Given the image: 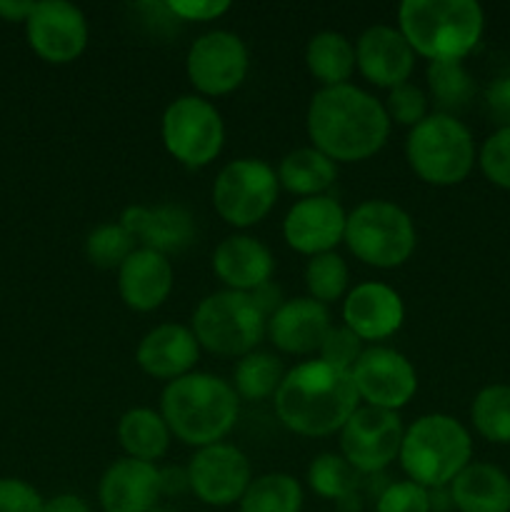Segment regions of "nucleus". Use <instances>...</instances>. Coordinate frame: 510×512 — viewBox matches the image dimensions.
<instances>
[{
    "mask_svg": "<svg viewBox=\"0 0 510 512\" xmlns=\"http://www.w3.org/2000/svg\"><path fill=\"white\" fill-rule=\"evenodd\" d=\"M308 138L333 163H360L388 143L390 118L375 95L355 85L320 88L310 98Z\"/></svg>",
    "mask_w": 510,
    "mask_h": 512,
    "instance_id": "nucleus-1",
    "label": "nucleus"
},
{
    "mask_svg": "<svg viewBox=\"0 0 510 512\" xmlns=\"http://www.w3.org/2000/svg\"><path fill=\"white\" fill-rule=\"evenodd\" d=\"M360 408L353 375L323 360H305L288 370L275 393L278 420L305 438L340 433L350 415Z\"/></svg>",
    "mask_w": 510,
    "mask_h": 512,
    "instance_id": "nucleus-2",
    "label": "nucleus"
},
{
    "mask_svg": "<svg viewBox=\"0 0 510 512\" xmlns=\"http://www.w3.org/2000/svg\"><path fill=\"white\" fill-rule=\"evenodd\" d=\"M240 398L228 380L210 373H188L165 385L160 415L185 445L205 448L223 443L235 428Z\"/></svg>",
    "mask_w": 510,
    "mask_h": 512,
    "instance_id": "nucleus-3",
    "label": "nucleus"
},
{
    "mask_svg": "<svg viewBox=\"0 0 510 512\" xmlns=\"http://www.w3.org/2000/svg\"><path fill=\"white\" fill-rule=\"evenodd\" d=\"M398 30L430 63H463L483 38L485 13L475 0H405Z\"/></svg>",
    "mask_w": 510,
    "mask_h": 512,
    "instance_id": "nucleus-4",
    "label": "nucleus"
},
{
    "mask_svg": "<svg viewBox=\"0 0 510 512\" xmlns=\"http://www.w3.org/2000/svg\"><path fill=\"white\" fill-rule=\"evenodd\" d=\"M473 458V440L453 415L433 413L415 420L403 435L400 465L408 480L425 490L448 488Z\"/></svg>",
    "mask_w": 510,
    "mask_h": 512,
    "instance_id": "nucleus-5",
    "label": "nucleus"
},
{
    "mask_svg": "<svg viewBox=\"0 0 510 512\" xmlns=\"http://www.w3.org/2000/svg\"><path fill=\"white\" fill-rule=\"evenodd\" d=\"M410 170L423 183L448 188L463 183L475 165L473 133L455 115L430 113L405 140Z\"/></svg>",
    "mask_w": 510,
    "mask_h": 512,
    "instance_id": "nucleus-6",
    "label": "nucleus"
},
{
    "mask_svg": "<svg viewBox=\"0 0 510 512\" xmlns=\"http://www.w3.org/2000/svg\"><path fill=\"white\" fill-rule=\"evenodd\" d=\"M343 243L360 263L390 270L408 263L418 235L413 218L400 205L390 200H365L348 213Z\"/></svg>",
    "mask_w": 510,
    "mask_h": 512,
    "instance_id": "nucleus-7",
    "label": "nucleus"
},
{
    "mask_svg": "<svg viewBox=\"0 0 510 512\" xmlns=\"http://www.w3.org/2000/svg\"><path fill=\"white\" fill-rule=\"evenodd\" d=\"M268 315L250 293L220 290L198 303L193 313V333L200 348L225 358H243L265 338Z\"/></svg>",
    "mask_w": 510,
    "mask_h": 512,
    "instance_id": "nucleus-8",
    "label": "nucleus"
},
{
    "mask_svg": "<svg viewBox=\"0 0 510 512\" xmlns=\"http://www.w3.org/2000/svg\"><path fill=\"white\" fill-rule=\"evenodd\" d=\"M163 145L185 168H205L220 155L225 125L218 108L200 95H180L160 120Z\"/></svg>",
    "mask_w": 510,
    "mask_h": 512,
    "instance_id": "nucleus-9",
    "label": "nucleus"
},
{
    "mask_svg": "<svg viewBox=\"0 0 510 512\" xmlns=\"http://www.w3.org/2000/svg\"><path fill=\"white\" fill-rule=\"evenodd\" d=\"M278 173L265 160L240 158L225 165L213 185V208L233 228H253L278 200Z\"/></svg>",
    "mask_w": 510,
    "mask_h": 512,
    "instance_id": "nucleus-10",
    "label": "nucleus"
},
{
    "mask_svg": "<svg viewBox=\"0 0 510 512\" xmlns=\"http://www.w3.org/2000/svg\"><path fill=\"white\" fill-rule=\"evenodd\" d=\"M250 68V55L243 38L230 30H210L200 35L188 50L185 70L200 98L228 95L243 85Z\"/></svg>",
    "mask_w": 510,
    "mask_h": 512,
    "instance_id": "nucleus-11",
    "label": "nucleus"
},
{
    "mask_svg": "<svg viewBox=\"0 0 510 512\" xmlns=\"http://www.w3.org/2000/svg\"><path fill=\"white\" fill-rule=\"evenodd\" d=\"M403 435L398 413L360 405L340 428V455L358 473H380L398 460Z\"/></svg>",
    "mask_w": 510,
    "mask_h": 512,
    "instance_id": "nucleus-12",
    "label": "nucleus"
},
{
    "mask_svg": "<svg viewBox=\"0 0 510 512\" xmlns=\"http://www.w3.org/2000/svg\"><path fill=\"white\" fill-rule=\"evenodd\" d=\"M188 488L200 503L210 508H228L240 503L253 480L248 455L230 443L198 448L188 463Z\"/></svg>",
    "mask_w": 510,
    "mask_h": 512,
    "instance_id": "nucleus-13",
    "label": "nucleus"
},
{
    "mask_svg": "<svg viewBox=\"0 0 510 512\" xmlns=\"http://www.w3.org/2000/svg\"><path fill=\"white\" fill-rule=\"evenodd\" d=\"M350 375H353L358 398L365 400V405L370 408L398 413L413 400L415 390H418V375H415L413 363L403 353L383 348V345L365 348Z\"/></svg>",
    "mask_w": 510,
    "mask_h": 512,
    "instance_id": "nucleus-14",
    "label": "nucleus"
},
{
    "mask_svg": "<svg viewBox=\"0 0 510 512\" xmlns=\"http://www.w3.org/2000/svg\"><path fill=\"white\" fill-rule=\"evenodd\" d=\"M25 35L38 58L45 63L65 65L83 55L88 45V20L73 3L43 0L35 3L33 13L25 20Z\"/></svg>",
    "mask_w": 510,
    "mask_h": 512,
    "instance_id": "nucleus-15",
    "label": "nucleus"
},
{
    "mask_svg": "<svg viewBox=\"0 0 510 512\" xmlns=\"http://www.w3.org/2000/svg\"><path fill=\"white\" fill-rule=\"evenodd\" d=\"M345 223L348 213L330 195L300 198L285 215L283 238L295 253L315 258V255L333 253L335 245L343 243Z\"/></svg>",
    "mask_w": 510,
    "mask_h": 512,
    "instance_id": "nucleus-16",
    "label": "nucleus"
},
{
    "mask_svg": "<svg viewBox=\"0 0 510 512\" xmlns=\"http://www.w3.org/2000/svg\"><path fill=\"white\" fill-rule=\"evenodd\" d=\"M355 63L368 83L393 90L413 75L415 50L393 25H370L355 43Z\"/></svg>",
    "mask_w": 510,
    "mask_h": 512,
    "instance_id": "nucleus-17",
    "label": "nucleus"
},
{
    "mask_svg": "<svg viewBox=\"0 0 510 512\" xmlns=\"http://www.w3.org/2000/svg\"><path fill=\"white\" fill-rule=\"evenodd\" d=\"M120 225L140 243V248L165 255L183 253L195 240V218L178 203H163L155 208L128 205L120 215Z\"/></svg>",
    "mask_w": 510,
    "mask_h": 512,
    "instance_id": "nucleus-18",
    "label": "nucleus"
},
{
    "mask_svg": "<svg viewBox=\"0 0 510 512\" xmlns=\"http://www.w3.org/2000/svg\"><path fill=\"white\" fill-rule=\"evenodd\" d=\"M343 320L345 328L353 330L360 340H378L390 338L400 330L405 320L403 298L395 288L385 283H360L345 295L343 300Z\"/></svg>",
    "mask_w": 510,
    "mask_h": 512,
    "instance_id": "nucleus-19",
    "label": "nucleus"
},
{
    "mask_svg": "<svg viewBox=\"0 0 510 512\" xmlns=\"http://www.w3.org/2000/svg\"><path fill=\"white\" fill-rule=\"evenodd\" d=\"M163 495V475L155 463L120 458L103 473L98 500L103 512H153Z\"/></svg>",
    "mask_w": 510,
    "mask_h": 512,
    "instance_id": "nucleus-20",
    "label": "nucleus"
},
{
    "mask_svg": "<svg viewBox=\"0 0 510 512\" xmlns=\"http://www.w3.org/2000/svg\"><path fill=\"white\" fill-rule=\"evenodd\" d=\"M200 360V343L185 325L163 323L143 335L135 350V363L155 380H173L193 373Z\"/></svg>",
    "mask_w": 510,
    "mask_h": 512,
    "instance_id": "nucleus-21",
    "label": "nucleus"
},
{
    "mask_svg": "<svg viewBox=\"0 0 510 512\" xmlns=\"http://www.w3.org/2000/svg\"><path fill=\"white\" fill-rule=\"evenodd\" d=\"M330 328L328 305L313 298H293L283 300V305L270 315L265 335L280 353L310 355L318 353Z\"/></svg>",
    "mask_w": 510,
    "mask_h": 512,
    "instance_id": "nucleus-22",
    "label": "nucleus"
},
{
    "mask_svg": "<svg viewBox=\"0 0 510 512\" xmlns=\"http://www.w3.org/2000/svg\"><path fill=\"white\" fill-rule=\"evenodd\" d=\"M213 270L220 283L235 293H255L270 283L275 270L268 245L250 235H228L213 253Z\"/></svg>",
    "mask_w": 510,
    "mask_h": 512,
    "instance_id": "nucleus-23",
    "label": "nucleus"
},
{
    "mask_svg": "<svg viewBox=\"0 0 510 512\" xmlns=\"http://www.w3.org/2000/svg\"><path fill=\"white\" fill-rule=\"evenodd\" d=\"M173 290V265L155 250L138 248L118 268L120 300L135 313L158 310Z\"/></svg>",
    "mask_w": 510,
    "mask_h": 512,
    "instance_id": "nucleus-24",
    "label": "nucleus"
},
{
    "mask_svg": "<svg viewBox=\"0 0 510 512\" xmlns=\"http://www.w3.org/2000/svg\"><path fill=\"white\" fill-rule=\"evenodd\" d=\"M458 512H510V478L490 463H470L448 485Z\"/></svg>",
    "mask_w": 510,
    "mask_h": 512,
    "instance_id": "nucleus-25",
    "label": "nucleus"
},
{
    "mask_svg": "<svg viewBox=\"0 0 510 512\" xmlns=\"http://www.w3.org/2000/svg\"><path fill=\"white\" fill-rule=\"evenodd\" d=\"M305 65L308 73L318 80L323 88H338L348 85L355 68V45L335 30L315 33L305 45Z\"/></svg>",
    "mask_w": 510,
    "mask_h": 512,
    "instance_id": "nucleus-26",
    "label": "nucleus"
},
{
    "mask_svg": "<svg viewBox=\"0 0 510 512\" xmlns=\"http://www.w3.org/2000/svg\"><path fill=\"white\" fill-rule=\"evenodd\" d=\"M338 178V165L320 153L318 148H295L280 160L278 183L288 193L300 195V198H315L325 195V190Z\"/></svg>",
    "mask_w": 510,
    "mask_h": 512,
    "instance_id": "nucleus-27",
    "label": "nucleus"
},
{
    "mask_svg": "<svg viewBox=\"0 0 510 512\" xmlns=\"http://www.w3.org/2000/svg\"><path fill=\"white\" fill-rule=\"evenodd\" d=\"M170 435L173 433L163 415L150 408L128 410L118 423V440L128 458L145 460V463H153L168 453Z\"/></svg>",
    "mask_w": 510,
    "mask_h": 512,
    "instance_id": "nucleus-28",
    "label": "nucleus"
},
{
    "mask_svg": "<svg viewBox=\"0 0 510 512\" xmlns=\"http://www.w3.org/2000/svg\"><path fill=\"white\" fill-rule=\"evenodd\" d=\"M285 378V370L280 358L270 353H253L243 355L238 360V365L233 368V390L238 393V398L250 400V403H260V400L275 398L280 383Z\"/></svg>",
    "mask_w": 510,
    "mask_h": 512,
    "instance_id": "nucleus-29",
    "label": "nucleus"
},
{
    "mask_svg": "<svg viewBox=\"0 0 510 512\" xmlns=\"http://www.w3.org/2000/svg\"><path fill=\"white\" fill-rule=\"evenodd\" d=\"M238 505L240 512H300L303 510V488L288 473L260 475V478L250 480Z\"/></svg>",
    "mask_w": 510,
    "mask_h": 512,
    "instance_id": "nucleus-30",
    "label": "nucleus"
},
{
    "mask_svg": "<svg viewBox=\"0 0 510 512\" xmlns=\"http://www.w3.org/2000/svg\"><path fill=\"white\" fill-rule=\"evenodd\" d=\"M428 93L438 113L453 115L475 98V80L463 63H428Z\"/></svg>",
    "mask_w": 510,
    "mask_h": 512,
    "instance_id": "nucleus-31",
    "label": "nucleus"
},
{
    "mask_svg": "<svg viewBox=\"0 0 510 512\" xmlns=\"http://www.w3.org/2000/svg\"><path fill=\"white\" fill-rule=\"evenodd\" d=\"M475 430L490 443H510V385L495 383L480 390L470 405Z\"/></svg>",
    "mask_w": 510,
    "mask_h": 512,
    "instance_id": "nucleus-32",
    "label": "nucleus"
},
{
    "mask_svg": "<svg viewBox=\"0 0 510 512\" xmlns=\"http://www.w3.org/2000/svg\"><path fill=\"white\" fill-rule=\"evenodd\" d=\"M308 485L325 500H345L358 488V470L335 453H323L310 463Z\"/></svg>",
    "mask_w": 510,
    "mask_h": 512,
    "instance_id": "nucleus-33",
    "label": "nucleus"
},
{
    "mask_svg": "<svg viewBox=\"0 0 510 512\" xmlns=\"http://www.w3.org/2000/svg\"><path fill=\"white\" fill-rule=\"evenodd\" d=\"M138 250L133 235L120 223H103L85 238V258L103 270H118Z\"/></svg>",
    "mask_w": 510,
    "mask_h": 512,
    "instance_id": "nucleus-34",
    "label": "nucleus"
},
{
    "mask_svg": "<svg viewBox=\"0 0 510 512\" xmlns=\"http://www.w3.org/2000/svg\"><path fill=\"white\" fill-rule=\"evenodd\" d=\"M348 265L338 253H323L315 255L305 265V288H308V298L318 300V303L328 305L335 303L348 290Z\"/></svg>",
    "mask_w": 510,
    "mask_h": 512,
    "instance_id": "nucleus-35",
    "label": "nucleus"
},
{
    "mask_svg": "<svg viewBox=\"0 0 510 512\" xmlns=\"http://www.w3.org/2000/svg\"><path fill=\"white\" fill-rule=\"evenodd\" d=\"M385 113H388L390 123L408 125V128H415L420 120L428 118V95H425L423 88L408 83L398 85V88L388 90V98L383 103Z\"/></svg>",
    "mask_w": 510,
    "mask_h": 512,
    "instance_id": "nucleus-36",
    "label": "nucleus"
},
{
    "mask_svg": "<svg viewBox=\"0 0 510 512\" xmlns=\"http://www.w3.org/2000/svg\"><path fill=\"white\" fill-rule=\"evenodd\" d=\"M478 163L490 183L510 190V125L498 128L485 140L478 153Z\"/></svg>",
    "mask_w": 510,
    "mask_h": 512,
    "instance_id": "nucleus-37",
    "label": "nucleus"
},
{
    "mask_svg": "<svg viewBox=\"0 0 510 512\" xmlns=\"http://www.w3.org/2000/svg\"><path fill=\"white\" fill-rule=\"evenodd\" d=\"M363 340L353 333L345 325H335L328 330L323 345H320V360L328 365H335L340 370H353V365L358 363V358L363 355Z\"/></svg>",
    "mask_w": 510,
    "mask_h": 512,
    "instance_id": "nucleus-38",
    "label": "nucleus"
},
{
    "mask_svg": "<svg viewBox=\"0 0 510 512\" xmlns=\"http://www.w3.org/2000/svg\"><path fill=\"white\" fill-rule=\"evenodd\" d=\"M375 512H433L430 505V490L420 488L413 480L390 483L378 495Z\"/></svg>",
    "mask_w": 510,
    "mask_h": 512,
    "instance_id": "nucleus-39",
    "label": "nucleus"
},
{
    "mask_svg": "<svg viewBox=\"0 0 510 512\" xmlns=\"http://www.w3.org/2000/svg\"><path fill=\"white\" fill-rule=\"evenodd\" d=\"M38 490L18 478H0V512H43Z\"/></svg>",
    "mask_w": 510,
    "mask_h": 512,
    "instance_id": "nucleus-40",
    "label": "nucleus"
},
{
    "mask_svg": "<svg viewBox=\"0 0 510 512\" xmlns=\"http://www.w3.org/2000/svg\"><path fill=\"white\" fill-rule=\"evenodd\" d=\"M168 10L175 20H215L230 10L228 0H168Z\"/></svg>",
    "mask_w": 510,
    "mask_h": 512,
    "instance_id": "nucleus-41",
    "label": "nucleus"
},
{
    "mask_svg": "<svg viewBox=\"0 0 510 512\" xmlns=\"http://www.w3.org/2000/svg\"><path fill=\"white\" fill-rule=\"evenodd\" d=\"M485 108H488L490 118L500 125L508 128L510 125V75L505 78L493 80L485 90Z\"/></svg>",
    "mask_w": 510,
    "mask_h": 512,
    "instance_id": "nucleus-42",
    "label": "nucleus"
},
{
    "mask_svg": "<svg viewBox=\"0 0 510 512\" xmlns=\"http://www.w3.org/2000/svg\"><path fill=\"white\" fill-rule=\"evenodd\" d=\"M43 512H90V505L80 495L60 493L55 498L45 500Z\"/></svg>",
    "mask_w": 510,
    "mask_h": 512,
    "instance_id": "nucleus-43",
    "label": "nucleus"
},
{
    "mask_svg": "<svg viewBox=\"0 0 510 512\" xmlns=\"http://www.w3.org/2000/svg\"><path fill=\"white\" fill-rule=\"evenodd\" d=\"M33 8L35 3H28V0H0V18L10 23H25Z\"/></svg>",
    "mask_w": 510,
    "mask_h": 512,
    "instance_id": "nucleus-44",
    "label": "nucleus"
}]
</instances>
